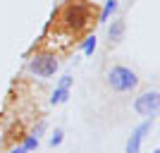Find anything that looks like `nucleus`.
Returning a JSON list of instances; mask_svg holds the SVG:
<instances>
[{
  "label": "nucleus",
  "instance_id": "obj_1",
  "mask_svg": "<svg viewBox=\"0 0 160 153\" xmlns=\"http://www.w3.org/2000/svg\"><path fill=\"white\" fill-rule=\"evenodd\" d=\"M108 84H110L112 91L129 93V91H134V89L139 86V77H136L134 69H129V67H124V65H117L108 72Z\"/></svg>",
  "mask_w": 160,
  "mask_h": 153
},
{
  "label": "nucleus",
  "instance_id": "obj_2",
  "mask_svg": "<svg viewBox=\"0 0 160 153\" xmlns=\"http://www.w3.org/2000/svg\"><path fill=\"white\" fill-rule=\"evenodd\" d=\"M62 24L72 31H81L88 24V5L86 3H69L62 12Z\"/></svg>",
  "mask_w": 160,
  "mask_h": 153
},
{
  "label": "nucleus",
  "instance_id": "obj_3",
  "mask_svg": "<svg viewBox=\"0 0 160 153\" xmlns=\"http://www.w3.org/2000/svg\"><path fill=\"white\" fill-rule=\"evenodd\" d=\"M58 67H60V62H58V58L50 55V53H38V55H33L31 62H29V69H31L36 77H41V79L53 77V74L58 72Z\"/></svg>",
  "mask_w": 160,
  "mask_h": 153
},
{
  "label": "nucleus",
  "instance_id": "obj_4",
  "mask_svg": "<svg viewBox=\"0 0 160 153\" xmlns=\"http://www.w3.org/2000/svg\"><path fill=\"white\" fill-rule=\"evenodd\" d=\"M158 108H160L158 91H146V93H141V96H136V100H134V110L141 117H151L153 120V115H158Z\"/></svg>",
  "mask_w": 160,
  "mask_h": 153
},
{
  "label": "nucleus",
  "instance_id": "obj_5",
  "mask_svg": "<svg viewBox=\"0 0 160 153\" xmlns=\"http://www.w3.org/2000/svg\"><path fill=\"white\" fill-rule=\"evenodd\" d=\"M148 132H151V120L141 122V125L132 132V136H129V141H127V153H139L141 141H143V136H146Z\"/></svg>",
  "mask_w": 160,
  "mask_h": 153
},
{
  "label": "nucleus",
  "instance_id": "obj_6",
  "mask_svg": "<svg viewBox=\"0 0 160 153\" xmlns=\"http://www.w3.org/2000/svg\"><path fill=\"white\" fill-rule=\"evenodd\" d=\"M69 86H72V74H65L60 79V84H58V89L53 91V96H50V103H53V105L65 103V100L69 98Z\"/></svg>",
  "mask_w": 160,
  "mask_h": 153
},
{
  "label": "nucleus",
  "instance_id": "obj_7",
  "mask_svg": "<svg viewBox=\"0 0 160 153\" xmlns=\"http://www.w3.org/2000/svg\"><path fill=\"white\" fill-rule=\"evenodd\" d=\"M108 36H110V41H120L124 36V19H115L108 29Z\"/></svg>",
  "mask_w": 160,
  "mask_h": 153
},
{
  "label": "nucleus",
  "instance_id": "obj_8",
  "mask_svg": "<svg viewBox=\"0 0 160 153\" xmlns=\"http://www.w3.org/2000/svg\"><path fill=\"white\" fill-rule=\"evenodd\" d=\"M115 10H117V0H108V3H105V7H103V12H100V19H98V22H103V24H105V22L110 19V14H112Z\"/></svg>",
  "mask_w": 160,
  "mask_h": 153
},
{
  "label": "nucleus",
  "instance_id": "obj_9",
  "mask_svg": "<svg viewBox=\"0 0 160 153\" xmlns=\"http://www.w3.org/2000/svg\"><path fill=\"white\" fill-rule=\"evenodd\" d=\"M84 55H93V50H96V36H88L86 41H84Z\"/></svg>",
  "mask_w": 160,
  "mask_h": 153
},
{
  "label": "nucleus",
  "instance_id": "obj_10",
  "mask_svg": "<svg viewBox=\"0 0 160 153\" xmlns=\"http://www.w3.org/2000/svg\"><path fill=\"white\" fill-rule=\"evenodd\" d=\"M24 151H33V148H38V136H33V134H29L27 139H24Z\"/></svg>",
  "mask_w": 160,
  "mask_h": 153
},
{
  "label": "nucleus",
  "instance_id": "obj_11",
  "mask_svg": "<svg viewBox=\"0 0 160 153\" xmlns=\"http://www.w3.org/2000/svg\"><path fill=\"white\" fill-rule=\"evenodd\" d=\"M60 144H62V129H55L50 136V146H60Z\"/></svg>",
  "mask_w": 160,
  "mask_h": 153
},
{
  "label": "nucleus",
  "instance_id": "obj_12",
  "mask_svg": "<svg viewBox=\"0 0 160 153\" xmlns=\"http://www.w3.org/2000/svg\"><path fill=\"white\" fill-rule=\"evenodd\" d=\"M10 153H29V151H24V148L19 146V148H12V151H10Z\"/></svg>",
  "mask_w": 160,
  "mask_h": 153
},
{
  "label": "nucleus",
  "instance_id": "obj_13",
  "mask_svg": "<svg viewBox=\"0 0 160 153\" xmlns=\"http://www.w3.org/2000/svg\"><path fill=\"white\" fill-rule=\"evenodd\" d=\"M153 153H160V151H158V148H155V151H153Z\"/></svg>",
  "mask_w": 160,
  "mask_h": 153
}]
</instances>
